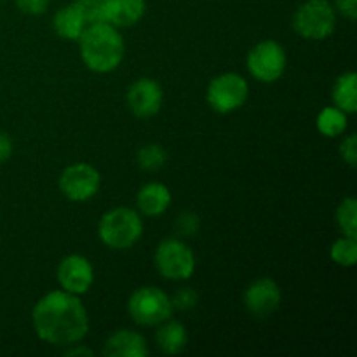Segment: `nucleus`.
<instances>
[{
    "mask_svg": "<svg viewBox=\"0 0 357 357\" xmlns=\"http://www.w3.org/2000/svg\"><path fill=\"white\" fill-rule=\"evenodd\" d=\"M35 335L54 347L80 344L89 331V316L77 295L56 289L35 303L31 310Z\"/></svg>",
    "mask_w": 357,
    "mask_h": 357,
    "instance_id": "obj_1",
    "label": "nucleus"
},
{
    "mask_svg": "<svg viewBox=\"0 0 357 357\" xmlns=\"http://www.w3.org/2000/svg\"><path fill=\"white\" fill-rule=\"evenodd\" d=\"M80 58L94 73H112L124 61L126 42L119 28L105 23L87 24L79 40Z\"/></svg>",
    "mask_w": 357,
    "mask_h": 357,
    "instance_id": "obj_2",
    "label": "nucleus"
},
{
    "mask_svg": "<svg viewBox=\"0 0 357 357\" xmlns=\"http://www.w3.org/2000/svg\"><path fill=\"white\" fill-rule=\"evenodd\" d=\"M98 236L110 250H131L143 236V220L135 209L114 208L101 216L98 223Z\"/></svg>",
    "mask_w": 357,
    "mask_h": 357,
    "instance_id": "obj_3",
    "label": "nucleus"
},
{
    "mask_svg": "<svg viewBox=\"0 0 357 357\" xmlns=\"http://www.w3.org/2000/svg\"><path fill=\"white\" fill-rule=\"evenodd\" d=\"M337 28V10L330 0H307L293 14V30L305 40H326Z\"/></svg>",
    "mask_w": 357,
    "mask_h": 357,
    "instance_id": "obj_4",
    "label": "nucleus"
},
{
    "mask_svg": "<svg viewBox=\"0 0 357 357\" xmlns=\"http://www.w3.org/2000/svg\"><path fill=\"white\" fill-rule=\"evenodd\" d=\"M128 312L139 326H159L171 319L174 312L173 300L157 286H143L128 300Z\"/></svg>",
    "mask_w": 357,
    "mask_h": 357,
    "instance_id": "obj_5",
    "label": "nucleus"
},
{
    "mask_svg": "<svg viewBox=\"0 0 357 357\" xmlns=\"http://www.w3.org/2000/svg\"><path fill=\"white\" fill-rule=\"evenodd\" d=\"M157 272L167 281H187L195 272V255L180 239L160 241L153 255Z\"/></svg>",
    "mask_w": 357,
    "mask_h": 357,
    "instance_id": "obj_6",
    "label": "nucleus"
},
{
    "mask_svg": "<svg viewBox=\"0 0 357 357\" xmlns=\"http://www.w3.org/2000/svg\"><path fill=\"white\" fill-rule=\"evenodd\" d=\"M248 96H250V84L241 73L236 72H225L215 77L206 91L209 107L222 115L232 114L244 107Z\"/></svg>",
    "mask_w": 357,
    "mask_h": 357,
    "instance_id": "obj_7",
    "label": "nucleus"
},
{
    "mask_svg": "<svg viewBox=\"0 0 357 357\" xmlns=\"http://www.w3.org/2000/svg\"><path fill=\"white\" fill-rule=\"evenodd\" d=\"M246 66L255 80L264 84L278 82L286 72L288 56L284 47L275 40H261L250 49Z\"/></svg>",
    "mask_w": 357,
    "mask_h": 357,
    "instance_id": "obj_8",
    "label": "nucleus"
},
{
    "mask_svg": "<svg viewBox=\"0 0 357 357\" xmlns=\"http://www.w3.org/2000/svg\"><path fill=\"white\" fill-rule=\"evenodd\" d=\"M59 190L68 201L86 202L98 194L101 187V174L87 162H75L65 167L59 176Z\"/></svg>",
    "mask_w": 357,
    "mask_h": 357,
    "instance_id": "obj_9",
    "label": "nucleus"
},
{
    "mask_svg": "<svg viewBox=\"0 0 357 357\" xmlns=\"http://www.w3.org/2000/svg\"><path fill=\"white\" fill-rule=\"evenodd\" d=\"M56 278L61 289L80 296L93 286L94 267L84 255H68L59 261Z\"/></svg>",
    "mask_w": 357,
    "mask_h": 357,
    "instance_id": "obj_10",
    "label": "nucleus"
},
{
    "mask_svg": "<svg viewBox=\"0 0 357 357\" xmlns=\"http://www.w3.org/2000/svg\"><path fill=\"white\" fill-rule=\"evenodd\" d=\"M126 101L132 115L138 119H150L157 115L162 108L164 93L157 80L142 77L129 86Z\"/></svg>",
    "mask_w": 357,
    "mask_h": 357,
    "instance_id": "obj_11",
    "label": "nucleus"
},
{
    "mask_svg": "<svg viewBox=\"0 0 357 357\" xmlns=\"http://www.w3.org/2000/svg\"><path fill=\"white\" fill-rule=\"evenodd\" d=\"M281 288L271 278H261L251 282L244 291V305L248 312L257 319H265L272 316L281 305Z\"/></svg>",
    "mask_w": 357,
    "mask_h": 357,
    "instance_id": "obj_12",
    "label": "nucleus"
},
{
    "mask_svg": "<svg viewBox=\"0 0 357 357\" xmlns=\"http://www.w3.org/2000/svg\"><path fill=\"white\" fill-rule=\"evenodd\" d=\"M103 21L115 28H131L143 20L146 0H101Z\"/></svg>",
    "mask_w": 357,
    "mask_h": 357,
    "instance_id": "obj_13",
    "label": "nucleus"
},
{
    "mask_svg": "<svg viewBox=\"0 0 357 357\" xmlns=\"http://www.w3.org/2000/svg\"><path fill=\"white\" fill-rule=\"evenodd\" d=\"M103 354L108 357H145L149 356V344L143 335L132 330H119L107 338Z\"/></svg>",
    "mask_w": 357,
    "mask_h": 357,
    "instance_id": "obj_14",
    "label": "nucleus"
},
{
    "mask_svg": "<svg viewBox=\"0 0 357 357\" xmlns=\"http://www.w3.org/2000/svg\"><path fill=\"white\" fill-rule=\"evenodd\" d=\"M171 201H173L171 190L159 181L145 183L136 195V206H138L139 213L149 218H157V216L164 215L169 209Z\"/></svg>",
    "mask_w": 357,
    "mask_h": 357,
    "instance_id": "obj_15",
    "label": "nucleus"
},
{
    "mask_svg": "<svg viewBox=\"0 0 357 357\" xmlns=\"http://www.w3.org/2000/svg\"><path fill=\"white\" fill-rule=\"evenodd\" d=\"M52 26H54L58 37L65 38V40H79L82 31L86 30L87 23L75 3L72 2L58 9V13L54 14V20H52Z\"/></svg>",
    "mask_w": 357,
    "mask_h": 357,
    "instance_id": "obj_16",
    "label": "nucleus"
},
{
    "mask_svg": "<svg viewBox=\"0 0 357 357\" xmlns=\"http://www.w3.org/2000/svg\"><path fill=\"white\" fill-rule=\"evenodd\" d=\"M155 340L164 354H180L188 344L187 328L178 321L167 319L162 324H159Z\"/></svg>",
    "mask_w": 357,
    "mask_h": 357,
    "instance_id": "obj_17",
    "label": "nucleus"
},
{
    "mask_svg": "<svg viewBox=\"0 0 357 357\" xmlns=\"http://www.w3.org/2000/svg\"><path fill=\"white\" fill-rule=\"evenodd\" d=\"M335 107L340 108L347 115L357 112V75L356 72H344L335 80L333 89H331Z\"/></svg>",
    "mask_w": 357,
    "mask_h": 357,
    "instance_id": "obj_18",
    "label": "nucleus"
},
{
    "mask_svg": "<svg viewBox=\"0 0 357 357\" xmlns=\"http://www.w3.org/2000/svg\"><path fill=\"white\" fill-rule=\"evenodd\" d=\"M317 131L326 138H337L347 131V114L337 107H324L316 119Z\"/></svg>",
    "mask_w": 357,
    "mask_h": 357,
    "instance_id": "obj_19",
    "label": "nucleus"
},
{
    "mask_svg": "<svg viewBox=\"0 0 357 357\" xmlns=\"http://www.w3.org/2000/svg\"><path fill=\"white\" fill-rule=\"evenodd\" d=\"M331 260L340 267H354L357 264V237L342 236L330 250Z\"/></svg>",
    "mask_w": 357,
    "mask_h": 357,
    "instance_id": "obj_20",
    "label": "nucleus"
},
{
    "mask_svg": "<svg viewBox=\"0 0 357 357\" xmlns=\"http://www.w3.org/2000/svg\"><path fill=\"white\" fill-rule=\"evenodd\" d=\"M138 166L143 171H159L160 167H164V164L167 162V152L164 146L157 145V143H149V145H143L138 150Z\"/></svg>",
    "mask_w": 357,
    "mask_h": 357,
    "instance_id": "obj_21",
    "label": "nucleus"
},
{
    "mask_svg": "<svg viewBox=\"0 0 357 357\" xmlns=\"http://www.w3.org/2000/svg\"><path fill=\"white\" fill-rule=\"evenodd\" d=\"M337 225L344 236L357 237V201L345 197L337 209Z\"/></svg>",
    "mask_w": 357,
    "mask_h": 357,
    "instance_id": "obj_22",
    "label": "nucleus"
},
{
    "mask_svg": "<svg viewBox=\"0 0 357 357\" xmlns=\"http://www.w3.org/2000/svg\"><path fill=\"white\" fill-rule=\"evenodd\" d=\"M77 9L84 16L87 24L101 23L103 21V9H101V0H73Z\"/></svg>",
    "mask_w": 357,
    "mask_h": 357,
    "instance_id": "obj_23",
    "label": "nucleus"
},
{
    "mask_svg": "<svg viewBox=\"0 0 357 357\" xmlns=\"http://www.w3.org/2000/svg\"><path fill=\"white\" fill-rule=\"evenodd\" d=\"M17 9L28 16H42L47 13L51 0H14Z\"/></svg>",
    "mask_w": 357,
    "mask_h": 357,
    "instance_id": "obj_24",
    "label": "nucleus"
},
{
    "mask_svg": "<svg viewBox=\"0 0 357 357\" xmlns=\"http://www.w3.org/2000/svg\"><path fill=\"white\" fill-rule=\"evenodd\" d=\"M340 157L347 166H357V136L349 135L340 143Z\"/></svg>",
    "mask_w": 357,
    "mask_h": 357,
    "instance_id": "obj_25",
    "label": "nucleus"
},
{
    "mask_svg": "<svg viewBox=\"0 0 357 357\" xmlns=\"http://www.w3.org/2000/svg\"><path fill=\"white\" fill-rule=\"evenodd\" d=\"M199 225H201V222H199V216L195 215V213H181L180 218H178L176 222V227L178 230H180V234H183V236H195V232L199 230Z\"/></svg>",
    "mask_w": 357,
    "mask_h": 357,
    "instance_id": "obj_26",
    "label": "nucleus"
},
{
    "mask_svg": "<svg viewBox=\"0 0 357 357\" xmlns=\"http://www.w3.org/2000/svg\"><path fill=\"white\" fill-rule=\"evenodd\" d=\"M173 300V305L176 307V309H181V310H188L192 309V307H195V303H197V293L192 291V289H180V291L174 295Z\"/></svg>",
    "mask_w": 357,
    "mask_h": 357,
    "instance_id": "obj_27",
    "label": "nucleus"
},
{
    "mask_svg": "<svg viewBox=\"0 0 357 357\" xmlns=\"http://www.w3.org/2000/svg\"><path fill=\"white\" fill-rule=\"evenodd\" d=\"M333 7L349 21H354L357 17V0H335Z\"/></svg>",
    "mask_w": 357,
    "mask_h": 357,
    "instance_id": "obj_28",
    "label": "nucleus"
},
{
    "mask_svg": "<svg viewBox=\"0 0 357 357\" xmlns=\"http://www.w3.org/2000/svg\"><path fill=\"white\" fill-rule=\"evenodd\" d=\"M13 150H14V145H13V139H10V136L7 135V132L0 131V166H2V164H6L7 160L10 159V155H13Z\"/></svg>",
    "mask_w": 357,
    "mask_h": 357,
    "instance_id": "obj_29",
    "label": "nucleus"
},
{
    "mask_svg": "<svg viewBox=\"0 0 357 357\" xmlns=\"http://www.w3.org/2000/svg\"><path fill=\"white\" fill-rule=\"evenodd\" d=\"M66 356H93V351L87 347H80V344L70 345L68 351H65Z\"/></svg>",
    "mask_w": 357,
    "mask_h": 357,
    "instance_id": "obj_30",
    "label": "nucleus"
}]
</instances>
